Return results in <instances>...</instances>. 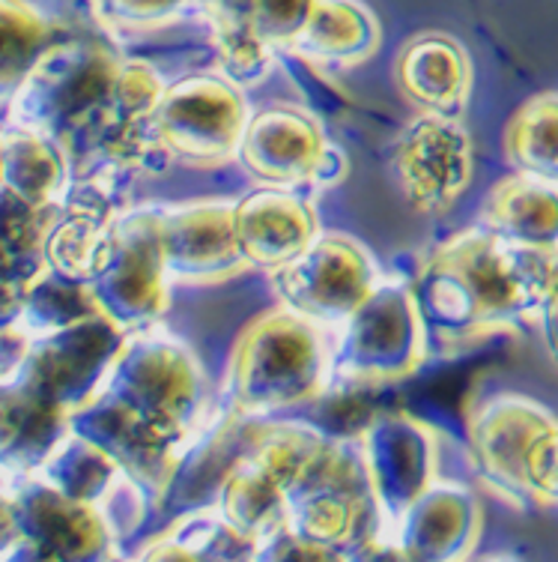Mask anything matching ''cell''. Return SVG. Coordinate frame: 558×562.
Segmentation results:
<instances>
[{"instance_id": "1", "label": "cell", "mask_w": 558, "mask_h": 562, "mask_svg": "<svg viewBox=\"0 0 558 562\" xmlns=\"http://www.w3.org/2000/svg\"><path fill=\"white\" fill-rule=\"evenodd\" d=\"M556 267L558 251L516 243L487 225L440 243L412 281L430 350L457 357L520 324H537Z\"/></svg>"}, {"instance_id": "2", "label": "cell", "mask_w": 558, "mask_h": 562, "mask_svg": "<svg viewBox=\"0 0 558 562\" xmlns=\"http://www.w3.org/2000/svg\"><path fill=\"white\" fill-rule=\"evenodd\" d=\"M111 443L150 494H164L209 422V380L189 345L159 326L140 329L107 368Z\"/></svg>"}, {"instance_id": "3", "label": "cell", "mask_w": 558, "mask_h": 562, "mask_svg": "<svg viewBox=\"0 0 558 562\" xmlns=\"http://www.w3.org/2000/svg\"><path fill=\"white\" fill-rule=\"evenodd\" d=\"M332 383V329L278 303L242 326L227 359L225 398L237 419H260L311 404Z\"/></svg>"}, {"instance_id": "4", "label": "cell", "mask_w": 558, "mask_h": 562, "mask_svg": "<svg viewBox=\"0 0 558 562\" xmlns=\"http://www.w3.org/2000/svg\"><path fill=\"white\" fill-rule=\"evenodd\" d=\"M322 443L326 434L301 422H251L248 449L221 482L218 508L258 551L287 527V497Z\"/></svg>"}, {"instance_id": "5", "label": "cell", "mask_w": 558, "mask_h": 562, "mask_svg": "<svg viewBox=\"0 0 558 562\" xmlns=\"http://www.w3.org/2000/svg\"><path fill=\"white\" fill-rule=\"evenodd\" d=\"M334 383L388 386L412 378L430 353L412 284L379 279L371 296L334 326Z\"/></svg>"}, {"instance_id": "6", "label": "cell", "mask_w": 558, "mask_h": 562, "mask_svg": "<svg viewBox=\"0 0 558 562\" xmlns=\"http://www.w3.org/2000/svg\"><path fill=\"white\" fill-rule=\"evenodd\" d=\"M237 159L258 186L311 192L346 177V156L299 105H269L248 117Z\"/></svg>"}, {"instance_id": "7", "label": "cell", "mask_w": 558, "mask_h": 562, "mask_svg": "<svg viewBox=\"0 0 558 562\" xmlns=\"http://www.w3.org/2000/svg\"><path fill=\"white\" fill-rule=\"evenodd\" d=\"M248 117L251 111L237 81L189 76L164 87L152 123L171 159L189 168H218L237 159Z\"/></svg>"}, {"instance_id": "8", "label": "cell", "mask_w": 558, "mask_h": 562, "mask_svg": "<svg viewBox=\"0 0 558 562\" xmlns=\"http://www.w3.org/2000/svg\"><path fill=\"white\" fill-rule=\"evenodd\" d=\"M374 255L350 234L320 231L299 258L272 272L278 303L320 326H341L379 284Z\"/></svg>"}, {"instance_id": "9", "label": "cell", "mask_w": 558, "mask_h": 562, "mask_svg": "<svg viewBox=\"0 0 558 562\" xmlns=\"http://www.w3.org/2000/svg\"><path fill=\"white\" fill-rule=\"evenodd\" d=\"M314 7L317 0H197L194 12L213 33L221 72L246 87L263 81L275 57L291 55Z\"/></svg>"}, {"instance_id": "10", "label": "cell", "mask_w": 558, "mask_h": 562, "mask_svg": "<svg viewBox=\"0 0 558 562\" xmlns=\"http://www.w3.org/2000/svg\"><path fill=\"white\" fill-rule=\"evenodd\" d=\"M358 452L388 541L400 515L440 482V431L409 413H383L367 422Z\"/></svg>"}, {"instance_id": "11", "label": "cell", "mask_w": 558, "mask_h": 562, "mask_svg": "<svg viewBox=\"0 0 558 562\" xmlns=\"http://www.w3.org/2000/svg\"><path fill=\"white\" fill-rule=\"evenodd\" d=\"M102 279V308L119 329H150L171 305V276L159 239V206L140 210L114 227Z\"/></svg>"}, {"instance_id": "12", "label": "cell", "mask_w": 558, "mask_h": 562, "mask_svg": "<svg viewBox=\"0 0 558 562\" xmlns=\"http://www.w3.org/2000/svg\"><path fill=\"white\" fill-rule=\"evenodd\" d=\"M395 177L415 213H448L472 180V138L460 117L421 111L395 144Z\"/></svg>"}, {"instance_id": "13", "label": "cell", "mask_w": 558, "mask_h": 562, "mask_svg": "<svg viewBox=\"0 0 558 562\" xmlns=\"http://www.w3.org/2000/svg\"><path fill=\"white\" fill-rule=\"evenodd\" d=\"M553 419L556 416L540 401L516 392H496L475 401L466 416V431L483 485L516 506H526L528 449Z\"/></svg>"}, {"instance_id": "14", "label": "cell", "mask_w": 558, "mask_h": 562, "mask_svg": "<svg viewBox=\"0 0 558 562\" xmlns=\"http://www.w3.org/2000/svg\"><path fill=\"white\" fill-rule=\"evenodd\" d=\"M159 239L173 284H221L251 270L239 249L234 201L159 206Z\"/></svg>"}, {"instance_id": "15", "label": "cell", "mask_w": 558, "mask_h": 562, "mask_svg": "<svg viewBox=\"0 0 558 562\" xmlns=\"http://www.w3.org/2000/svg\"><path fill=\"white\" fill-rule=\"evenodd\" d=\"M481 503L466 487L436 482L388 532L400 560H466L481 539Z\"/></svg>"}, {"instance_id": "16", "label": "cell", "mask_w": 558, "mask_h": 562, "mask_svg": "<svg viewBox=\"0 0 558 562\" xmlns=\"http://www.w3.org/2000/svg\"><path fill=\"white\" fill-rule=\"evenodd\" d=\"M239 249L251 270L275 272L320 237V218L305 192L260 186L234 201Z\"/></svg>"}, {"instance_id": "17", "label": "cell", "mask_w": 558, "mask_h": 562, "mask_svg": "<svg viewBox=\"0 0 558 562\" xmlns=\"http://www.w3.org/2000/svg\"><path fill=\"white\" fill-rule=\"evenodd\" d=\"M400 93L424 114L463 117L472 97V60L454 36L440 31L409 36L398 55Z\"/></svg>"}, {"instance_id": "18", "label": "cell", "mask_w": 558, "mask_h": 562, "mask_svg": "<svg viewBox=\"0 0 558 562\" xmlns=\"http://www.w3.org/2000/svg\"><path fill=\"white\" fill-rule=\"evenodd\" d=\"M379 48V24L358 0H317L305 31L291 48L293 57L322 69H353Z\"/></svg>"}, {"instance_id": "19", "label": "cell", "mask_w": 558, "mask_h": 562, "mask_svg": "<svg viewBox=\"0 0 558 562\" xmlns=\"http://www.w3.org/2000/svg\"><path fill=\"white\" fill-rule=\"evenodd\" d=\"M481 225L516 243L558 251V183L516 171L490 189Z\"/></svg>"}, {"instance_id": "20", "label": "cell", "mask_w": 558, "mask_h": 562, "mask_svg": "<svg viewBox=\"0 0 558 562\" xmlns=\"http://www.w3.org/2000/svg\"><path fill=\"white\" fill-rule=\"evenodd\" d=\"M140 557H156V560H227V557H248L258 560V544L248 541L242 532H237L221 508H201L192 515L171 524L152 539L150 551Z\"/></svg>"}, {"instance_id": "21", "label": "cell", "mask_w": 558, "mask_h": 562, "mask_svg": "<svg viewBox=\"0 0 558 562\" xmlns=\"http://www.w3.org/2000/svg\"><path fill=\"white\" fill-rule=\"evenodd\" d=\"M505 156L520 173L558 183V93L523 102L505 130Z\"/></svg>"}, {"instance_id": "22", "label": "cell", "mask_w": 558, "mask_h": 562, "mask_svg": "<svg viewBox=\"0 0 558 562\" xmlns=\"http://www.w3.org/2000/svg\"><path fill=\"white\" fill-rule=\"evenodd\" d=\"M194 3L197 0H96V10L114 31L152 33L180 22Z\"/></svg>"}, {"instance_id": "23", "label": "cell", "mask_w": 558, "mask_h": 562, "mask_svg": "<svg viewBox=\"0 0 558 562\" xmlns=\"http://www.w3.org/2000/svg\"><path fill=\"white\" fill-rule=\"evenodd\" d=\"M526 503L558 506V416L549 422L528 449Z\"/></svg>"}, {"instance_id": "24", "label": "cell", "mask_w": 558, "mask_h": 562, "mask_svg": "<svg viewBox=\"0 0 558 562\" xmlns=\"http://www.w3.org/2000/svg\"><path fill=\"white\" fill-rule=\"evenodd\" d=\"M537 324L544 329V341H547L549 357L556 359L558 366V267L556 272H553V281H549L547 300H544V308H540Z\"/></svg>"}]
</instances>
